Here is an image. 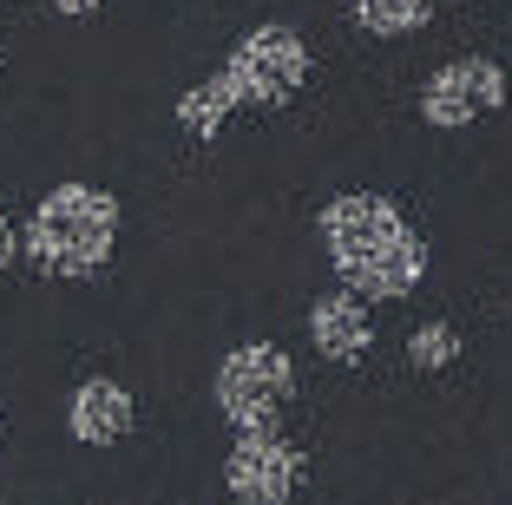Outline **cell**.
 <instances>
[{
    "label": "cell",
    "mask_w": 512,
    "mask_h": 505,
    "mask_svg": "<svg viewBox=\"0 0 512 505\" xmlns=\"http://www.w3.org/2000/svg\"><path fill=\"white\" fill-rule=\"evenodd\" d=\"M322 250H329V269L342 276V289L368 302H401L421 289L427 276V243L414 237V223L375 191H342L322 204L316 217Z\"/></svg>",
    "instance_id": "obj_1"
},
{
    "label": "cell",
    "mask_w": 512,
    "mask_h": 505,
    "mask_svg": "<svg viewBox=\"0 0 512 505\" xmlns=\"http://www.w3.org/2000/svg\"><path fill=\"white\" fill-rule=\"evenodd\" d=\"M309 66H316L309 60V40H302L296 27H283V20H263V27H250L237 46H230V60L217 66L204 86H191L178 99V125L191 138H217L224 119L243 112V105L276 112V105H289L302 92Z\"/></svg>",
    "instance_id": "obj_2"
},
{
    "label": "cell",
    "mask_w": 512,
    "mask_h": 505,
    "mask_svg": "<svg viewBox=\"0 0 512 505\" xmlns=\"http://www.w3.org/2000/svg\"><path fill=\"white\" fill-rule=\"evenodd\" d=\"M112 243H119V197L73 178V184H53L33 204V223H27V237H20V250L46 276H99L112 263Z\"/></svg>",
    "instance_id": "obj_3"
},
{
    "label": "cell",
    "mask_w": 512,
    "mask_h": 505,
    "mask_svg": "<svg viewBox=\"0 0 512 505\" xmlns=\"http://www.w3.org/2000/svg\"><path fill=\"white\" fill-rule=\"evenodd\" d=\"M289 387H296V361L283 355L276 342H243L217 361V414L230 420L237 433L276 427Z\"/></svg>",
    "instance_id": "obj_4"
},
{
    "label": "cell",
    "mask_w": 512,
    "mask_h": 505,
    "mask_svg": "<svg viewBox=\"0 0 512 505\" xmlns=\"http://www.w3.org/2000/svg\"><path fill=\"white\" fill-rule=\"evenodd\" d=\"M499 105H506V66L493 60H447L427 73L421 86V119L434 125V132H460V125H480L493 119Z\"/></svg>",
    "instance_id": "obj_5"
},
{
    "label": "cell",
    "mask_w": 512,
    "mask_h": 505,
    "mask_svg": "<svg viewBox=\"0 0 512 505\" xmlns=\"http://www.w3.org/2000/svg\"><path fill=\"white\" fill-rule=\"evenodd\" d=\"M302 473H309V453L296 440H283L276 427L237 433V446L224 453V486L243 505H283L302 486Z\"/></svg>",
    "instance_id": "obj_6"
},
{
    "label": "cell",
    "mask_w": 512,
    "mask_h": 505,
    "mask_svg": "<svg viewBox=\"0 0 512 505\" xmlns=\"http://www.w3.org/2000/svg\"><path fill=\"white\" fill-rule=\"evenodd\" d=\"M309 342H316L322 361H362L368 348H375V328H368V309L355 289H329V296H316V309H309Z\"/></svg>",
    "instance_id": "obj_7"
},
{
    "label": "cell",
    "mask_w": 512,
    "mask_h": 505,
    "mask_svg": "<svg viewBox=\"0 0 512 505\" xmlns=\"http://www.w3.org/2000/svg\"><path fill=\"white\" fill-rule=\"evenodd\" d=\"M66 427H73V440H86V446L125 440V433H132V394H125V381H106V374L79 381L73 401H66Z\"/></svg>",
    "instance_id": "obj_8"
},
{
    "label": "cell",
    "mask_w": 512,
    "mask_h": 505,
    "mask_svg": "<svg viewBox=\"0 0 512 505\" xmlns=\"http://www.w3.org/2000/svg\"><path fill=\"white\" fill-rule=\"evenodd\" d=\"M348 14L375 40H401V33H421L434 20V0H348Z\"/></svg>",
    "instance_id": "obj_9"
},
{
    "label": "cell",
    "mask_w": 512,
    "mask_h": 505,
    "mask_svg": "<svg viewBox=\"0 0 512 505\" xmlns=\"http://www.w3.org/2000/svg\"><path fill=\"white\" fill-rule=\"evenodd\" d=\"M453 355H460V335H453L447 322H427V328H414V335H407V361H414V368H453Z\"/></svg>",
    "instance_id": "obj_10"
},
{
    "label": "cell",
    "mask_w": 512,
    "mask_h": 505,
    "mask_svg": "<svg viewBox=\"0 0 512 505\" xmlns=\"http://www.w3.org/2000/svg\"><path fill=\"white\" fill-rule=\"evenodd\" d=\"M14 256H20V237H14V223L0 217V276H7V269H14Z\"/></svg>",
    "instance_id": "obj_11"
},
{
    "label": "cell",
    "mask_w": 512,
    "mask_h": 505,
    "mask_svg": "<svg viewBox=\"0 0 512 505\" xmlns=\"http://www.w3.org/2000/svg\"><path fill=\"white\" fill-rule=\"evenodd\" d=\"M53 14H66V20H86V14H99V0H53Z\"/></svg>",
    "instance_id": "obj_12"
}]
</instances>
